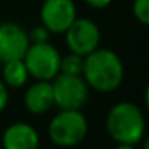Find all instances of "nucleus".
<instances>
[{"instance_id":"nucleus-1","label":"nucleus","mask_w":149,"mask_h":149,"mask_svg":"<svg viewBox=\"0 0 149 149\" xmlns=\"http://www.w3.org/2000/svg\"><path fill=\"white\" fill-rule=\"evenodd\" d=\"M82 77L91 90L100 93H112L122 85L125 77L123 61L114 50L98 47L84 56Z\"/></svg>"},{"instance_id":"nucleus-2","label":"nucleus","mask_w":149,"mask_h":149,"mask_svg":"<svg viewBox=\"0 0 149 149\" xmlns=\"http://www.w3.org/2000/svg\"><path fill=\"white\" fill-rule=\"evenodd\" d=\"M106 132L119 144H139L146 138L144 112L132 101H120L107 112Z\"/></svg>"},{"instance_id":"nucleus-3","label":"nucleus","mask_w":149,"mask_h":149,"mask_svg":"<svg viewBox=\"0 0 149 149\" xmlns=\"http://www.w3.org/2000/svg\"><path fill=\"white\" fill-rule=\"evenodd\" d=\"M88 135V120L79 109H59L48 123V136L59 148H74Z\"/></svg>"},{"instance_id":"nucleus-4","label":"nucleus","mask_w":149,"mask_h":149,"mask_svg":"<svg viewBox=\"0 0 149 149\" xmlns=\"http://www.w3.org/2000/svg\"><path fill=\"white\" fill-rule=\"evenodd\" d=\"M31 77L36 80H53L59 74L61 53L53 43H31L23 56Z\"/></svg>"},{"instance_id":"nucleus-5","label":"nucleus","mask_w":149,"mask_h":149,"mask_svg":"<svg viewBox=\"0 0 149 149\" xmlns=\"http://www.w3.org/2000/svg\"><path fill=\"white\" fill-rule=\"evenodd\" d=\"M53 100L58 109H79L87 104L90 87L82 75L58 74L52 80Z\"/></svg>"},{"instance_id":"nucleus-6","label":"nucleus","mask_w":149,"mask_h":149,"mask_svg":"<svg viewBox=\"0 0 149 149\" xmlns=\"http://www.w3.org/2000/svg\"><path fill=\"white\" fill-rule=\"evenodd\" d=\"M64 39L69 52L77 53L80 56H87L88 53L100 47L101 31L93 19L77 16L64 32Z\"/></svg>"},{"instance_id":"nucleus-7","label":"nucleus","mask_w":149,"mask_h":149,"mask_svg":"<svg viewBox=\"0 0 149 149\" xmlns=\"http://www.w3.org/2000/svg\"><path fill=\"white\" fill-rule=\"evenodd\" d=\"M39 16L50 34H64L77 18V7L74 0H43Z\"/></svg>"},{"instance_id":"nucleus-8","label":"nucleus","mask_w":149,"mask_h":149,"mask_svg":"<svg viewBox=\"0 0 149 149\" xmlns=\"http://www.w3.org/2000/svg\"><path fill=\"white\" fill-rule=\"evenodd\" d=\"M31 40L27 31L16 23L0 24V63L23 59Z\"/></svg>"},{"instance_id":"nucleus-9","label":"nucleus","mask_w":149,"mask_h":149,"mask_svg":"<svg viewBox=\"0 0 149 149\" xmlns=\"http://www.w3.org/2000/svg\"><path fill=\"white\" fill-rule=\"evenodd\" d=\"M39 132L27 122H15L5 128L2 135L3 149H39Z\"/></svg>"},{"instance_id":"nucleus-10","label":"nucleus","mask_w":149,"mask_h":149,"mask_svg":"<svg viewBox=\"0 0 149 149\" xmlns=\"http://www.w3.org/2000/svg\"><path fill=\"white\" fill-rule=\"evenodd\" d=\"M24 106L34 116L48 112L55 106L52 80H36L32 85H29L24 93Z\"/></svg>"},{"instance_id":"nucleus-11","label":"nucleus","mask_w":149,"mask_h":149,"mask_svg":"<svg viewBox=\"0 0 149 149\" xmlns=\"http://www.w3.org/2000/svg\"><path fill=\"white\" fill-rule=\"evenodd\" d=\"M29 72L23 59H11V61L3 63L2 68V82L8 88H21L29 80Z\"/></svg>"},{"instance_id":"nucleus-12","label":"nucleus","mask_w":149,"mask_h":149,"mask_svg":"<svg viewBox=\"0 0 149 149\" xmlns=\"http://www.w3.org/2000/svg\"><path fill=\"white\" fill-rule=\"evenodd\" d=\"M84 71V56L69 52L68 55H61L59 61V74L69 75H82Z\"/></svg>"},{"instance_id":"nucleus-13","label":"nucleus","mask_w":149,"mask_h":149,"mask_svg":"<svg viewBox=\"0 0 149 149\" xmlns=\"http://www.w3.org/2000/svg\"><path fill=\"white\" fill-rule=\"evenodd\" d=\"M132 13L135 19L143 26L149 24V0H133Z\"/></svg>"},{"instance_id":"nucleus-14","label":"nucleus","mask_w":149,"mask_h":149,"mask_svg":"<svg viewBox=\"0 0 149 149\" xmlns=\"http://www.w3.org/2000/svg\"><path fill=\"white\" fill-rule=\"evenodd\" d=\"M27 36H29L31 43H40V42H48L50 32L42 26V24H39V26L32 27V29L27 32Z\"/></svg>"},{"instance_id":"nucleus-15","label":"nucleus","mask_w":149,"mask_h":149,"mask_svg":"<svg viewBox=\"0 0 149 149\" xmlns=\"http://www.w3.org/2000/svg\"><path fill=\"white\" fill-rule=\"evenodd\" d=\"M8 101H10V95H8V87L2 82L0 79V112L5 111V107L8 106Z\"/></svg>"},{"instance_id":"nucleus-16","label":"nucleus","mask_w":149,"mask_h":149,"mask_svg":"<svg viewBox=\"0 0 149 149\" xmlns=\"http://www.w3.org/2000/svg\"><path fill=\"white\" fill-rule=\"evenodd\" d=\"M84 2L93 10H104L112 3V0H84Z\"/></svg>"},{"instance_id":"nucleus-17","label":"nucleus","mask_w":149,"mask_h":149,"mask_svg":"<svg viewBox=\"0 0 149 149\" xmlns=\"http://www.w3.org/2000/svg\"><path fill=\"white\" fill-rule=\"evenodd\" d=\"M114 149H138V144H119L117 143V146Z\"/></svg>"}]
</instances>
